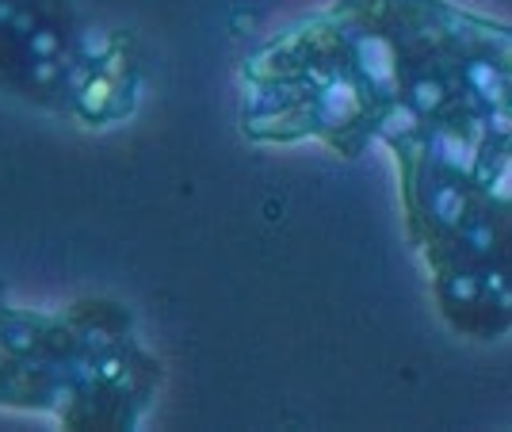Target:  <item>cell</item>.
Here are the masks:
<instances>
[{
  "label": "cell",
  "mask_w": 512,
  "mask_h": 432,
  "mask_svg": "<svg viewBox=\"0 0 512 432\" xmlns=\"http://www.w3.org/2000/svg\"><path fill=\"white\" fill-rule=\"evenodd\" d=\"M0 85L81 127H107L134 111L138 62L73 0H0Z\"/></svg>",
  "instance_id": "obj_4"
},
{
  "label": "cell",
  "mask_w": 512,
  "mask_h": 432,
  "mask_svg": "<svg viewBox=\"0 0 512 432\" xmlns=\"http://www.w3.org/2000/svg\"><path fill=\"white\" fill-rule=\"evenodd\" d=\"M161 383L119 303L31 310L0 291V410L54 413L69 429H134Z\"/></svg>",
  "instance_id": "obj_2"
},
{
  "label": "cell",
  "mask_w": 512,
  "mask_h": 432,
  "mask_svg": "<svg viewBox=\"0 0 512 432\" xmlns=\"http://www.w3.org/2000/svg\"><path fill=\"white\" fill-rule=\"evenodd\" d=\"M409 245L440 318L470 341L512 333V195L459 153L432 146L398 161Z\"/></svg>",
  "instance_id": "obj_3"
},
{
  "label": "cell",
  "mask_w": 512,
  "mask_h": 432,
  "mask_svg": "<svg viewBox=\"0 0 512 432\" xmlns=\"http://www.w3.org/2000/svg\"><path fill=\"white\" fill-rule=\"evenodd\" d=\"M241 130L341 157L432 146L486 176L512 161V23L451 0H329L241 65Z\"/></svg>",
  "instance_id": "obj_1"
}]
</instances>
